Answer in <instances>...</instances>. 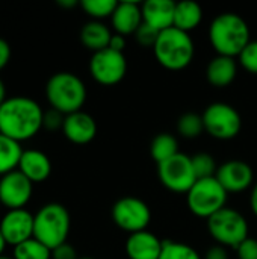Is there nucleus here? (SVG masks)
Returning a JSON list of instances; mask_svg holds the SVG:
<instances>
[{"mask_svg":"<svg viewBox=\"0 0 257 259\" xmlns=\"http://www.w3.org/2000/svg\"><path fill=\"white\" fill-rule=\"evenodd\" d=\"M44 111L27 96H12L0 106V134L21 143L33 138L42 129Z\"/></svg>","mask_w":257,"mask_h":259,"instance_id":"nucleus-1","label":"nucleus"},{"mask_svg":"<svg viewBox=\"0 0 257 259\" xmlns=\"http://www.w3.org/2000/svg\"><path fill=\"white\" fill-rule=\"evenodd\" d=\"M209 41L217 55L238 58L251 41L250 27L241 15L224 12L212 20L209 26Z\"/></svg>","mask_w":257,"mask_h":259,"instance_id":"nucleus-2","label":"nucleus"},{"mask_svg":"<svg viewBox=\"0 0 257 259\" xmlns=\"http://www.w3.org/2000/svg\"><path fill=\"white\" fill-rule=\"evenodd\" d=\"M156 61L167 70L179 71L186 68L195 55V46L188 32L177 27H170L159 33L153 47Z\"/></svg>","mask_w":257,"mask_h":259,"instance_id":"nucleus-3","label":"nucleus"},{"mask_svg":"<svg viewBox=\"0 0 257 259\" xmlns=\"http://www.w3.org/2000/svg\"><path fill=\"white\" fill-rule=\"evenodd\" d=\"M45 97L50 108L68 115L82 111V106L86 102V87L74 73L59 71L47 80Z\"/></svg>","mask_w":257,"mask_h":259,"instance_id":"nucleus-4","label":"nucleus"},{"mask_svg":"<svg viewBox=\"0 0 257 259\" xmlns=\"http://www.w3.org/2000/svg\"><path fill=\"white\" fill-rule=\"evenodd\" d=\"M33 238L47 246L50 250L67 243L71 219L68 209L56 202L42 205L33 214Z\"/></svg>","mask_w":257,"mask_h":259,"instance_id":"nucleus-5","label":"nucleus"},{"mask_svg":"<svg viewBox=\"0 0 257 259\" xmlns=\"http://www.w3.org/2000/svg\"><path fill=\"white\" fill-rule=\"evenodd\" d=\"M229 193L217 181V178L198 179L186 193V203L189 211L201 219H209L223 208H226Z\"/></svg>","mask_w":257,"mask_h":259,"instance_id":"nucleus-6","label":"nucleus"},{"mask_svg":"<svg viewBox=\"0 0 257 259\" xmlns=\"http://www.w3.org/2000/svg\"><path fill=\"white\" fill-rule=\"evenodd\" d=\"M208 231L220 246L232 249H236L248 238V223L245 217L239 211L227 206L208 219Z\"/></svg>","mask_w":257,"mask_h":259,"instance_id":"nucleus-7","label":"nucleus"},{"mask_svg":"<svg viewBox=\"0 0 257 259\" xmlns=\"http://www.w3.org/2000/svg\"><path fill=\"white\" fill-rule=\"evenodd\" d=\"M204 123V132L217 140H233L242 129L241 114L229 103L215 102L211 103L201 114Z\"/></svg>","mask_w":257,"mask_h":259,"instance_id":"nucleus-8","label":"nucleus"},{"mask_svg":"<svg viewBox=\"0 0 257 259\" xmlns=\"http://www.w3.org/2000/svg\"><path fill=\"white\" fill-rule=\"evenodd\" d=\"M111 215L114 223L120 229L129 232V235L147 231L151 222L150 206L144 200L132 196L118 199L112 206Z\"/></svg>","mask_w":257,"mask_h":259,"instance_id":"nucleus-9","label":"nucleus"},{"mask_svg":"<svg viewBox=\"0 0 257 259\" xmlns=\"http://www.w3.org/2000/svg\"><path fill=\"white\" fill-rule=\"evenodd\" d=\"M158 176L162 185L174 193H188L197 182L189 155L177 153L158 165Z\"/></svg>","mask_w":257,"mask_h":259,"instance_id":"nucleus-10","label":"nucleus"},{"mask_svg":"<svg viewBox=\"0 0 257 259\" xmlns=\"http://www.w3.org/2000/svg\"><path fill=\"white\" fill-rule=\"evenodd\" d=\"M89 73L95 82L105 87L120 83L127 73V59L124 53L105 49L92 53L89 59Z\"/></svg>","mask_w":257,"mask_h":259,"instance_id":"nucleus-11","label":"nucleus"},{"mask_svg":"<svg viewBox=\"0 0 257 259\" xmlns=\"http://www.w3.org/2000/svg\"><path fill=\"white\" fill-rule=\"evenodd\" d=\"M33 184L20 171L14 170L0 178V205L9 209H21L32 199Z\"/></svg>","mask_w":257,"mask_h":259,"instance_id":"nucleus-12","label":"nucleus"},{"mask_svg":"<svg viewBox=\"0 0 257 259\" xmlns=\"http://www.w3.org/2000/svg\"><path fill=\"white\" fill-rule=\"evenodd\" d=\"M33 219L35 215L26 208L9 209L0 220V231L8 246H18L33 238Z\"/></svg>","mask_w":257,"mask_h":259,"instance_id":"nucleus-13","label":"nucleus"},{"mask_svg":"<svg viewBox=\"0 0 257 259\" xmlns=\"http://www.w3.org/2000/svg\"><path fill=\"white\" fill-rule=\"evenodd\" d=\"M215 178L227 193H241L253 185L254 173L247 162L230 159L218 167Z\"/></svg>","mask_w":257,"mask_h":259,"instance_id":"nucleus-14","label":"nucleus"},{"mask_svg":"<svg viewBox=\"0 0 257 259\" xmlns=\"http://www.w3.org/2000/svg\"><path fill=\"white\" fill-rule=\"evenodd\" d=\"M62 134L74 144H88L97 135V123L88 112L77 111L65 115Z\"/></svg>","mask_w":257,"mask_h":259,"instance_id":"nucleus-15","label":"nucleus"},{"mask_svg":"<svg viewBox=\"0 0 257 259\" xmlns=\"http://www.w3.org/2000/svg\"><path fill=\"white\" fill-rule=\"evenodd\" d=\"M142 21L155 27L159 32H164L174 26V11L176 2L171 0H147L141 3Z\"/></svg>","mask_w":257,"mask_h":259,"instance_id":"nucleus-16","label":"nucleus"},{"mask_svg":"<svg viewBox=\"0 0 257 259\" xmlns=\"http://www.w3.org/2000/svg\"><path fill=\"white\" fill-rule=\"evenodd\" d=\"M112 27L115 33L127 36L133 35L138 27L142 24V9L141 5L136 2H118L112 17Z\"/></svg>","mask_w":257,"mask_h":259,"instance_id":"nucleus-17","label":"nucleus"},{"mask_svg":"<svg viewBox=\"0 0 257 259\" xmlns=\"http://www.w3.org/2000/svg\"><path fill=\"white\" fill-rule=\"evenodd\" d=\"M164 241L148 231L130 234L126 241V253L129 259H159Z\"/></svg>","mask_w":257,"mask_h":259,"instance_id":"nucleus-18","label":"nucleus"},{"mask_svg":"<svg viewBox=\"0 0 257 259\" xmlns=\"http://www.w3.org/2000/svg\"><path fill=\"white\" fill-rule=\"evenodd\" d=\"M32 184L44 182L52 173V161L50 158L36 149L23 150L18 168Z\"/></svg>","mask_w":257,"mask_h":259,"instance_id":"nucleus-19","label":"nucleus"},{"mask_svg":"<svg viewBox=\"0 0 257 259\" xmlns=\"http://www.w3.org/2000/svg\"><path fill=\"white\" fill-rule=\"evenodd\" d=\"M238 74V62L235 58L217 55L206 68V77L209 83L215 88L229 87Z\"/></svg>","mask_w":257,"mask_h":259,"instance_id":"nucleus-20","label":"nucleus"},{"mask_svg":"<svg viewBox=\"0 0 257 259\" xmlns=\"http://www.w3.org/2000/svg\"><path fill=\"white\" fill-rule=\"evenodd\" d=\"M112 35L111 29L98 20H91L80 29V41L92 53L108 49Z\"/></svg>","mask_w":257,"mask_h":259,"instance_id":"nucleus-21","label":"nucleus"},{"mask_svg":"<svg viewBox=\"0 0 257 259\" xmlns=\"http://www.w3.org/2000/svg\"><path fill=\"white\" fill-rule=\"evenodd\" d=\"M203 20V9L198 3L183 0L176 3V11H174V27L183 30V32H191L195 27L200 26Z\"/></svg>","mask_w":257,"mask_h":259,"instance_id":"nucleus-22","label":"nucleus"},{"mask_svg":"<svg viewBox=\"0 0 257 259\" xmlns=\"http://www.w3.org/2000/svg\"><path fill=\"white\" fill-rule=\"evenodd\" d=\"M21 155V144L0 134V178L18 168Z\"/></svg>","mask_w":257,"mask_h":259,"instance_id":"nucleus-23","label":"nucleus"},{"mask_svg":"<svg viewBox=\"0 0 257 259\" xmlns=\"http://www.w3.org/2000/svg\"><path fill=\"white\" fill-rule=\"evenodd\" d=\"M177 153H180L179 143L171 134H158L150 144V155L158 165L176 156Z\"/></svg>","mask_w":257,"mask_h":259,"instance_id":"nucleus-24","label":"nucleus"},{"mask_svg":"<svg viewBox=\"0 0 257 259\" xmlns=\"http://www.w3.org/2000/svg\"><path fill=\"white\" fill-rule=\"evenodd\" d=\"M14 259H52V250L35 238L14 247Z\"/></svg>","mask_w":257,"mask_h":259,"instance_id":"nucleus-25","label":"nucleus"},{"mask_svg":"<svg viewBox=\"0 0 257 259\" xmlns=\"http://www.w3.org/2000/svg\"><path fill=\"white\" fill-rule=\"evenodd\" d=\"M177 132L188 140H194L204 132L203 117L195 112H186L177 120Z\"/></svg>","mask_w":257,"mask_h":259,"instance_id":"nucleus-26","label":"nucleus"},{"mask_svg":"<svg viewBox=\"0 0 257 259\" xmlns=\"http://www.w3.org/2000/svg\"><path fill=\"white\" fill-rule=\"evenodd\" d=\"M159 259H201L200 253L186 243L164 240L162 253Z\"/></svg>","mask_w":257,"mask_h":259,"instance_id":"nucleus-27","label":"nucleus"},{"mask_svg":"<svg viewBox=\"0 0 257 259\" xmlns=\"http://www.w3.org/2000/svg\"><path fill=\"white\" fill-rule=\"evenodd\" d=\"M118 2L117 0H82L80 6L85 11L86 15H89L92 20H101L112 17Z\"/></svg>","mask_w":257,"mask_h":259,"instance_id":"nucleus-28","label":"nucleus"},{"mask_svg":"<svg viewBox=\"0 0 257 259\" xmlns=\"http://www.w3.org/2000/svg\"><path fill=\"white\" fill-rule=\"evenodd\" d=\"M192 161V167L198 179H208V178H215L217 171H218V165L214 159L212 155L206 153V152H200L191 156Z\"/></svg>","mask_w":257,"mask_h":259,"instance_id":"nucleus-29","label":"nucleus"},{"mask_svg":"<svg viewBox=\"0 0 257 259\" xmlns=\"http://www.w3.org/2000/svg\"><path fill=\"white\" fill-rule=\"evenodd\" d=\"M238 59L244 70H247L251 74H257V39L250 41L247 44V47L241 52Z\"/></svg>","mask_w":257,"mask_h":259,"instance_id":"nucleus-30","label":"nucleus"},{"mask_svg":"<svg viewBox=\"0 0 257 259\" xmlns=\"http://www.w3.org/2000/svg\"><path fill=\"white\" fill-rule=\"evenodd\" d=\"M159 33H161L159 30H156L155 27H151V26H148L147 23L142 21V24L138 27V30L133 35H135L136 41L142 47H151L153 49L156 41H158V38H159Z\"/></svg>","mask_w":257,"mask_h":259,"instance_id":"nucleus-31","label":"nucleus"},{"mask_svg":"<svg viewBox=\"0 0 257 259\" xmlns=\"http://www.w3.org/2000/svg\"><path fill=\"white\" fill-rule=\"evenodd\" d=\"M64 120H65V115L53 108L44 111V117H42V127L47 129V131H58V129H62L64 126Z\"/></svg>","mask_w":257,"mask_h":259,"instance_id":"nucleus-32","label":"nucleus"},{"mask_svg":"<svg viewBox=\"0 0 257 259\" xmlns=\"http://www.w3.org/2000/svg\"><path fill=\"white\" fill-rule=\"evenodd\" d=\"M235 250L238 259H257V240L248 237Z\"/></svg>","mask_w":257,"mask_h":259,"instance_id":"nucleus-33","label":"nucleus"},{"mask_svg":"<svg viewBox=\"0 0 257 259\" xmlns=\"http://www.w3.org/2000/svg\"><path fill=\"white\" fill-rule=\"evenodd\" d=\"M52 259H79L77 258V252L76 249L68 244V243H64L61 246H58L56 249L52 250Z\"/></svg>","mask_w":257,"mask_h":259,"instance_id":"nucleus-34","label":"nucleus"},{"mask_svg":"<svg viewBox=\"0 0 257 259\" xmlns=\"http://www.w3.org/2000/svg\"><path fill=\"white\" fill-rule=\"evenodd\" d=\"M11 59V46L6 39L0 36V70H3Z\"/></svg>","mask_w":257,"mask_h":259,"instance_id":"nucleus-35","label":"nucleus"},{"mask_svg":"<svg viewBox=\"0 0 257 259\" xmlns=\"http://www.w3.org/2000/svg\"><path fill=\"white\" fill-rule=\"evenodd\" d=\"M204 259H229V255H227V250L224 246L217 244V246H212L211 249H208Z\"/></svg>","mask_w":257,"mask_h":259,"instance_id":"nucleus-36","label":"nucleus"},{"mask_svg":"<svg viewBox=\"0 0 257 259\" xmlns=\"http://www.w3.org/2000/svg\"><path fill=\"white\" fill-rule=\"evenodd\" d=\"M109 49H112L115 52H120V53H124V49H126V36L118 35V33H114L112 38H111V42H109Z\"/></svg>","mask_w":257,"mask_h":259,"instance_id":"nucleus-37","label":"nucleus"},{"mask_svg":"<svg viewBox=\"0 0 257 259\" xmlns=\"http://www.w3.org/2000/svg\"><path fill=\"white\" fill-rule=\"evenodd\" d=\"M250 208H251V212L257 217V182L253 185V190L250 194Z\"/></svg>","mask_w":257,"mask_h":259,"instance_id":"nucleus-38","label":"nucleus"},{"mask_svg":"<svg viewBox=\"0 0 257 259\" xmlns=\"http://www.w3.org/2000/svg\"><path fill=\"white\" fill-rule=\"evenodd\" d=\"M58 5L62 8H74L77 5V0H58Z\"/></svg>","mask_w":257,"mask_h":259,"instance_id":"nucleus-39","label":"nucleus"},{"mask_svg":"<svg viewBox=\"0 0 257 259\" xmlns=\"http://www.w3.org/2000/svg\"><path fill=\"white\" fill-rule=\"evenodd\" d=\"M8 97H6V87H5V83H3V80L0 79V106L5 103V100H6Z\"/></svg>","mask_w":257,"mask_h":259,"instance_id":"nucleus-40","label":"nucleus"},{"mask_svg":"<svg viewBox=\"0 0 257 259\" xmlns=\"http://www.w3.org/2000/svg\"><path fill=\"white\" fill-rule=\"evenodd\" d=\"M6 246H8V244H6V241H5V238H3V234H2V231H0V256L3 255Z\"/></svg>","mask_w":257,"mask_h":259,"instance_id":"nucleus-41","label":"nucleus"},{"mask_svg":"<svg viewBox=\"0 0 257 259\" xmlns=\"http://www.w3.org/2000/svg\"><path fill=\"white\" fill-rule=\"evenodd\" d=\"M0 259H14V258H12V256H6V255H2V256H0Z\"/></svg>","mask_w":257,"mask_h":259,"instance_id":"nucleus-42","label":"nucleus"},{"mask_svg":"<svg viewBox=\"0 0 257 259\" xmlns=\"http://www.w3.org/2000/svg\"><path fill=\"white\" fill-rule=\"evenodd\" d=\"M79 259H92V258H79Z\"/></svg>","mask_w":257,"mask_h":259,"instance_id":"nucleus-43","label":"nucleus"}]
</instances>
